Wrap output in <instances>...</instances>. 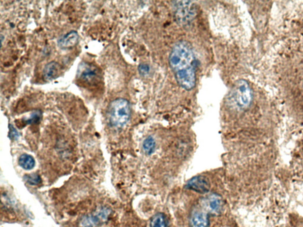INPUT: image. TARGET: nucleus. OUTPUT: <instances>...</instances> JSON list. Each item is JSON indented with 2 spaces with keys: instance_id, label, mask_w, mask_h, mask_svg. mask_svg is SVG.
<instances>
[{
  "instance_id": "2",
  "label": "nucleus",
  "mask_w": 303,
  "mask_h": 227,
  "mask_svg": "<svg viewBox=\"0 0 303 227\" xmlns=\"http://www.w3.org/2000/svg\"><path fill=\"white\" fill-rule=\"evenodd\" d=\"M169 64L179 85L186 91L196 85V58L193 46L185 40L174 46L169 57Z\"/></svg>"
},
{
  "instance_id": "10",
  "label": "nucleus",
  "mask_w": 303,
  "mask_h": 227,
  "mask_svg": "<svg viewBox=\"0 0 303 227\" xmlns=\"http://www.w3.org/2000/svg\"><path fill=\"white\" fill-rule=\"evenodd\" d=\"M61 72V67L57 62H51L49 63L43 69V76L45 79L47 81H52L58 77Z\"/></svg>"
},
{
  "instance_id": "3",
  "label": "nucleus",
  "mask_w": 303,
  "mask_h": 227,
  "mask_svg": "<svg viewBox=\"0 0 303 227\" xmlns=\"http://www.w3.org/2000/svg\"><path fill=\"white\" fill-rule=\"evenodd\" d=\"M223 206V199L219 195L211 194L202 198L192 209L189 227H209L210 216L219 214Z\"/></svg>"
},
{
  "instance_id": "11",
  "label": "nucleus",
  "mask_w": 303,
  "mask_h": 227,
  "mask_svg": "<svg viewBox=\"0 0 303 227\" xmlns=\"http://www.w3.org/2000/svg\"><path fill=\"white\" fill-rule=\"evenodd\" d=\"M150 227H168L169 221L167 217L161 212L154 215L150 220Z\"/></svg>"
},
{
  "instance_id": "8",
  "label": "nucleus",
  "mask_w": 303,
  "mask_h": 227,
  "mask_svg": "<svg viewBox=\"0 0 303 227\" xmlns=\"http://www.w3.org/2000/svg\"><path fill=\"white\" fill-rule=\"evenodd\" d=\"M185 188L197 193L206 194H208L211 189V183L206 176L199 175L189 180L186 183Z\"/></svg>"
},
{
  "instance_id": "18",
  "label": "nucleus",
  "mask_w": 303,
  "mask_h": 227,
  "mask_svg": "<svg viewBox=\"0 0 303 227\" xmlns=\"http://www.w3.org/2000/svg\"><path fill=\"white\" fill-rule=\"evenodd\" d=\"M299 28L300 30V34H301L302 37V42L303 43V14L300 17V18L299 20Z\"/></svg>"
},
{
  "instance_id": "15",
  "label": "nucleus",
  "mask_w": 303,
  "mask_h": 227,
  "mask_svg": "<svg viewBox=\"0 0 303 227\" xmlns=\"http://www.w3.org/2000/svg\"><path fill=\"white\" fill-rule=\"evenodd\" d=\"M91 69H87L81 73V77L84 80H91L95 75V72Z\"/></svg>"
},
{
  "instance_id": "16",
  "label": "nucleus",
  "mask_w": 303,
  "mask_h": 227,
  "mask_svg": "<svg viewBox=\"0 0 303 227\" xmlns=\"http://www.w3.org/2000/svg\"><path fill=\"white\" fill-rule=\"evenodd\" d=\"M42 114L39 112H34L33 114L30 116V117L29 118L27 121V123L33 124L39 122L41 120Z\"/></svg>"
},
{
  "instance_id": "17",
  "label": "nucleus",
  "mask_w": 303,
  "mask_h": 227,
  "mask_svg": "<svg viewBox=\"0 0 303 227\" xmlns=\"http://www.w3.org/2000/svg\"><path fill=\"white\" fill-rule=\"evenodd\" d=\"M10 127V132H9V137L11 139L15 140L19 138V135L18 132L16 130V129H14L13 126H9Z\"/></svg>"
},
{
  "instance_id": "1",
  "label": "nucleus",
  "mask_w": 303,
  "mask_h": 227,
  "mask_svg": "<svg viewBox=\"0 0 303 227\" xmlns=\"http://www.w3.org/2000/svg\"><path fill=\"white\" fill-rule=\"evenodd\" d=\"M301 43L279 58L275 77L283 100L303 104V43Z\"/></svg>"
},
{
  "instance_id": "19",
  "label": "nucleus",
  "mask_w": 303,
  "mask_h": 227,
  "mask_svg": "<svg viewBox=\"0 0 303 227\" xmlns=\"http://www.w3.org/2000/svg\"><path fill=\"white\" fill-rule=\"evenodd\" d=\"M139 66L140 72L143 73V74H145L146 73L148 72V67L147 65H143Z\"/></svg>"
},
{
  "instance_id": "9",
  "label": "nucleus",
  "mask_w": 303,
  "mask_h": 227,
  "mask_svg": "<svg viewBox=\"0 0 303 227\" xmlns=\"http://www.w3.org/2000/svg\"><path fill=\"white\" fill-rule=\"evenodd\" d=\"M79 36L77 31H72L58 40V45L62 49H68L77 45Z\"/></svg>"
},
{
  "instance_id": "13",
  "label": "nucleus",
  "mask_w": 303,
  "mask_h": 227,
  "mask_svg": "<svg viewBox=\"0 0 303 227\" xmlns=\"http://www.w3.org/2000/svg\"><path fill=\"white\" fill-rule=\"evenodd\" d=\"M155 147L156 142L152 137H148L145 140L143 143V148L147 155H152L155 151Z\"/></svg>"
},
{
  "instance_id": "14",
  "label": "nucleus",
  "mask_w": 303,
  "mask_h": 227,
  "mask_svg": "<svg viewBox=\"0 0 303 227\" xmlns=\"http://www.w3.org/2000/svg\"><path fill=\"white\" fill-rule=\"evenodd\" d=\"M25 179L29 184L36 185L41 182V178L37 174H28L25 176Z\"/></svg>"
},
{
  "instance_id": "7",
  "label": "nucleus",
  "mask_w": 303,
  "mask_h": 227,
  "mask_svg": "<svg viewBox=\"0 0 303 227\" xmlns=\"http://www.w3.org/2000/svg\"><path fill=\"white\" fill-rule=\"evenodd\" d=\"M191 1H178L176 4V16L181 23H186L195 16L196 8Z\"/></svg>"
},
{
  "instance_id": "4",
  "label": "nucleus",
  "mask_w": 303,
  "mask_h": 227,
  "mask_svg": "<svg viewBox=\"0 0 303 227\" xmlns=\"http://www.w3.org/2000/svg\"><path fill=\"white\" fill-rule=\"evenodd\" d=\"M131 115L129 102L126 99H116L110 103L109 118L111 126L121 129L129 122Z\"/></svg>"
},
{
  "instance_id": "12",
  "label": "nucleus",
  "mask_w": 303,
  "mask_h": 227,
  "mask_svg": "<svg viewBox=\"0 0 303 227\" xmlns=\"http://www.w3.org/2000/svg\"><path fill=\"white\" fill-rule=\"evenodd\" d=\"M19 164L23 170H31L35 166L34 159L31 155L23 154L20 157Z\"/></svg>"
},
{
  "instance_id": "6",
  "label": "nucleus",
  "mask_w": 303,
  "mask_h": 227,
  "mask_svg": "<svg viewBox=\"0 0 303 227\" xmlns=\"http://www.w3.org/2000/svg\"><path fill=\"white\" fill-rule=\"evenodd\" d=\"M110 209L109 208H99L93 213L85 215L81 218L80 227H97L101 224L106 222L111 214Z\"/></svg>"
},
{
  "instance_id": "5",
  "label": "nucleus",
  "mask_w": 303,
  "mask_h": 227,
  "mask_svg": "<svg viewBox=\"0 0 303 227\" xmlns=\"http://www.w3.org/2000/svg\"><path fill=\"white\" fill-rule=\"evenodd\" d=\"M255 95L251 85L244 80L237 81L233 88V100L236 106L242 110H248L253 106L256 100Z\"/></svg>"
}]
</instances>
